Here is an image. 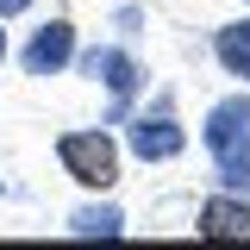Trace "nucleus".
Masks as SVG:
<instances>
[{"instance_id": "20e7f679", "label": "nucleus", "mask_w": 250, "mask_h": 250, "mask_svg": "<svg viewBox=\"0 0 250 250\" xmlns=\"http://www.w3.org/2000/svg\"><path fill=\"white\" fill-rule=\"evenodd\" d=\"M207 150L213 156H231V150H244L250 144V94H225L213 113H207Z\"/></svg>"}, {"instance_id": "6e6552de", "label": "nucleus", "mask_w": 250, "mask_h": 250, "mask_svg": "<svg viewBox=\"0 0 250 250\" xmlns=\"http://www.w3.org/2000/svg\"><path fill=\"white\" fill-rule=\"evenodd\" d=\"M69 231H75V238H119L125 213L113 200H106V207H75V213H69Z\"/></svg>"}, {"instance_id": "f257e3e1", "label": "nucleus", "mask_w": 250, "mask_h": 250, "mask_svg": "<svg viewBox=\"0 0 250 250\" xmlns=\"http://www.w3.org/2000/svg\"><path fill=\"white\" fill-rule=\"evenodd\" d=\"M57 163L69 169V182H82V188H113L119 182V144L106 131H62Z\"/></svg>"}, {"instance_id": "9b49d317", "label": "nucleus", "mask_w": 250, "mask_h": 250, "mask_svg": "<svg viewBox=\"0 0 250 250\" xmlns=\"http://www.w3.org/2000/svg\"><path fill=\"white\" fill-rule=\"evenodd\" d=\"M0 57H6V25H0Z\"/></svg>"}, {"instance_id": "7ed1b4c3", "label": "nucleus", "mask_w": 250, "mask_h": 250, "mask_svg": "<svg viewBox=\"0 0 250 250\" xmlns=\"http://www.w3.org/2000/svg\"><path fill=\"white\" fill-rule=\"evenodd\" d=\"M19 62H25V75H62V69L75 62V25H69V19L38 25V38L19 50Z\"/></svg>"}, {"instance_id": "39448f33", "label": "nucleus", "mask_w": 250, "mask_h": 250, "mask_svg": "<svg viewBox=\"0 0 250 250\" xmlns=\"http://www.w3.org/2000/svg\"><path fill=\"white\" fill-rule=\"evenodd\" d=\"M82 75H94L100 88L119 100L113 113H125V100H131V94H138V82H144V69H138V57H131V50H88V57H82Z\"/></svg>"}, {"instance_id": "1a4fd4ad", "label": "nucleus", "mask_w": 250, "mask_h": 250, "mask_svg": "<svg viewBox=\"0 0 250 250\" xmlns=\"http://www.w3.org/2000/svg\"><path fill=\"white\" fill-rule=\"evenodd\" d=\"M213 163H219V182L231 188V194H244V188H250V144H244V150H231V156H213Z\"/></svg>"}, {"instance_id": "423d86ee", "label": "nucleus", "mask_w": 250, "mask_h": 250, "mask_svg": "<svg viewBox=\"0 0 250 250\" xmlns=\"http://www.w3.org/2000/svg\"><path fill=\"white\" fill-rule=\"evenodd\" d=\"M200 238H250V207L231 200V194L207 200L200 207Z\"/></svg>"}, {"instance_id": "f03ea898", "label": "nucleus", "mask_w": 250, "mask_h": 250, "mask_svg": "<svg viewBox=\"0 0 250 250\" xmlns=\"http://www.w3.org/2000/svg\"><path fill=\"white\" fill-rule=\"evenodd\" d=\"M131 156H144V163H175V156L188 150V131L175 125V113H169V100H156V113H144V119H131Z\"/></svg>"}, {"instance_id": "0eeeda50", "label": "nucleus", "mask_w": 250, "mask_h": 250, "mask_svg": "<svg viewBox=\"0 0 250 250\" xmlns=\"http://www.w3.org/2000/svg\"><path fill=\"white\" fill-rule=\"evenodd\" d=\"M213 57L225 62V75L250 82V19H244V25H219L213 31Z\"/></svg>"}, {"instance_id": "9d476101", "label": "nucleus", "mask_w": 250, "mask_h": 250, "mask_svg": "<svg viewBox=\"0 0 250 250\" xmlns=\"http://www.w3.org/2000/svg\"><path fill=\"white\" fill-rule=\"evenodd\" d=\"M31 0H0V19H13V13H25Z\"/></svg>"}]
</instances>
